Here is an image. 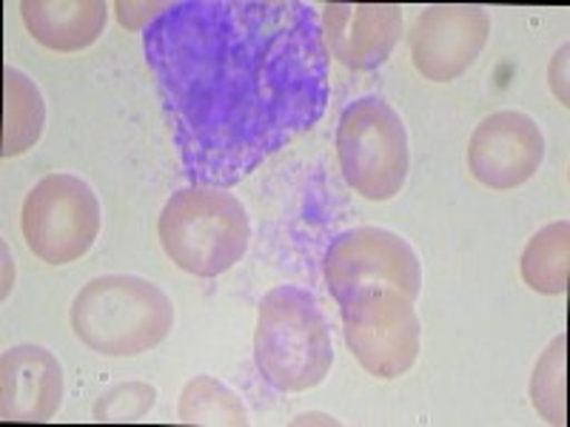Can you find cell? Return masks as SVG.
Here are the masks:
<instances>
[{"mask_svg": "<svg viewBox=\"0 0 570 427\" xmlns=\"http://www.w3.org/2000/svg\"><path fill=\"white\" fill-rule=\"evenodd\" d=\"M519 271L531 291L544 297H559L568 291L570 279V222L557 220L539 228L528 240Z\"/></svg>", "mask_w": 570, "mask_h": 427, "instance_id": "cell-15", "label": "cell"}, {"mask_svg": "<svg viewBox=\"0 0 570 427\" xmlns=\"http://www.w3.org/2000/svg\"><path fill=\"white\" fill-rule=\"evenodd\" d=\"M542 160L544 135L525 111H493L468 140V171L493 191L525 186Z\"/></svg>", "mask_w": 570, "mask_h": 427, "instance_id": "cell-10", "label": "cell"}, {"mask_svg": "<svg viewBox=\"0 0 570 427\" xmlns=\"http://www.w3.org/2000/svg\"><path fill=\"white\" fill-rule=\"evenodd\" d=\"M46 103L38 83L20 69H3V157H20L40 142Z\"/></svg>", "mask_w": 570, "mask_h": 427, "instance_id": "cell-14", "label": "cell"}, {"mask_svg": "<svg viewBox=\"0 0 570 427\" xmlns=\"http://www.w3.org/2000/svg\"><path fill=\"white\" fill-rule=\"evenodd\" d=\"M177 419L183 425L203 427H246L248 410L243 399L228 385L214 376H195L180 390Z\"/></svg>", "mask_w": 570, "mask_h": 427, "instance_id": "cell-16", "label": "cell"}, {"mask_svg": "<svg viewBox=\"0 0 570 427\" xmlns=\"http://www.w3.org/2000/svg\"><path fill=\"white\" fill-rule=\"evenodd\" d=\"M323 43L348 69H380L402 38V9L394 3H325Z\"/></svg>", "mask_w": 570, "mask_h": 427, "instance_id": "cell-11", "label": "cell"}, {"mask_svg": "<svg viewBox=\"0 0 570 427\" xmlns=\"http://www.w3.org/2000/svg\"><path fill=\"white\" fill-rule=\"evenodd\" d=\"M337 157L345 182L363 200H394L409 180V129L389 100L360 98L340 115Z\"/></svg>", "mask_w": 570, "mask_h": 427, "instance_id": "cell-5", "label": "cell"}, {"mask_svg": "<svg viewBox=\"0 0 570 427\" xmlns=\"http://www.w3.org/2000/svg\"><path fill=\"white\" fill-rule=\"evenodd\" d=\"M491 18L480 7H428L409 32L414 69L431 83H454L485 49Z\"/></svg>", "mask_w": 570, "mask_h": 427, "instance_id": "cell-9", "label": "cell"}, {"mask_svg": "<svg viewBox=\"0 0 570 427\" xmlns=\"http://www.w3.org/2000/svg\"><path fill=\"white\" fill-rule=\"evenodd\" d=\"M183 166L237 182L312 129L328 100L317 18L297 0H188L146 29Z\"/></svg>", "mask_w": 570, "mask_h": 427, "instance_id": "cell-1", "label": "cell"}, {"mask_svg": "<svg viewBox=\"0 0 570 427\" xmlns=\"http://www.w3.org/2000/svg\"><path fill=\"white\" fill-rule=\"evenodd\" d=\"M71 330L95 354L140 356L175 328L169 294L135 274H104L71 302Z\"/></svg>", "mask_w": 570, "mask_h": 427, "instance_id": "cell-3", "label": "cell"}, {"mask_svg": "<svg viewBox=\"0 0 570 427\" xmlns=\"http://www.w3.org/2000/svg\"><path fill=\"white\" fill-rule=\"evenodd\" d=\"M331 297L343 305L363 285H394L411 299L422 291V262L409 240L389 228L363 226L340 234L323 266Z\"/></svg>", "mask_w": 570, "mask_h": 427, "instance_id": "cell-8", "label": "cell"}, {"mask_svg": "<svg viewBox=\"0 0 570 427\" xmlns=\"http://www.w3.org/2000/svg\"><path fill=\"white\" fill-rule=\"evenodd\" d=\"M157 237L180 271L217 277L246 257L252 220L232 191L212 182H195L166 200L157 217Z\"/></svg>", "mask_w": 570, "mask_h": 427, "instance_id": "cell-2", "label": "cell"}, {"mask_svg": "<svg viewBox=\"0 0 570 427\" xmlns=\"http://www.w3.org/2000/svg\"><path fill=\"white\" fill-rule=\"evenodd\" d=\"M568 52L570 46L564 43L551 60V69H548V80H551V89L557 95V100L562 106H570V95H568Z\"/></svg>", "mask_w": 570, "mask_h": 427, "instance_id": "cell-20", "label": "cell"}, {"mask_svg": "<svg viewBox=\"0 0 570 427\" xmlns=\"http://www.w3.org/2000/svg\"><path fill=\"white\" fill-rule=\"evenodd\" d=\"M104 211L98 195L78 175H49L32 186L20 208V231L46 266H69L98 242Z\"/></svg>", "mask_w": 570, "mask_h": 427, "instance_id": "cell-7", "label": "cell"}, {"mask_svg": "<svg viewBox=\"0 0 570 427\" xmlns=\"http://www.w3.org/2000/svg\"><path fill=\"white\" fill-rule=\"evenodd\" d=\"M63 405V368L43 345H14L0 356V419L49 421Z\"/></svg>", "mask_w": 570, "mask_h": 427, "instance_id": "cell-12", "label": "cell"}, {"mask_svg": "<svg viewBox=\"0 0 570 427\" xmlns=\"http://www.w3.org/2000/svg\"><path fill=\"white\" fill-rule=\"evenodd\" d=\"M171 9V3H135V0H117L115 12L120 27H126L129 32H140V29H149L160 14H166Z\"/></svg>", "mask_w": 570, "mask_h": 427, "instance_id": "cell-19", "label": "cell"}, {"mask_svg": "<svg viewBox=\"0 0 570 427\" xmlns=\"http://www.w3.org/2000/svg\"><path fill=\"white\" fill-rule=\"evenodd\" d=\"M254 363L272 388L303 394L323 383L334 365V342L312 291L279 285L263 297L254 328Z\"/></svg>", "mask_w": 570, "mask_h": 427, "instance_id": "cell-4", "label": "cell"}, {"mask_svg": "<svg viewBox=\"0 0 570 427\" xmlns=\"http://www.w3.org/2000/svg\"><path fill=\"white\" fill-rule=\"evenodd\" d=\"M416 299L394 285H363L343 305L345 345L376 379H400L414 368L422 350Z\"/></svg>", "mask_w": 570, "mask_h": 427, "instance_id": "cell-6", "label": "cell"}, {"mask_svg": "<svg viewBox=\"0 0 570 427\" xmlns=\"http://www.w3.org/2000/svg\"><path fill=\"white\" fill-rule=\"evenodd\" d=\"M20 14L29 34L52 52H80L104 34L109 7L104 0H23Z\"/></svg>", "mask_w": 570, "mask_h": 427, "instance_id": "cell-13", "label": "cell"}, {"mask_svg": "<svg viewBox=\"0 0 570 427\" xmlns=\"http://www.w3.org/2000/svg\"><path fill=\"white\" fill-rule=\"evenodd\" d=\"M568 337L559 334L533 368L531 401L548 425H568Z\"/></svg>", "mask_w": 570, "mask_h": 427, "instance_id": "cell-17", "label": "cell"}, {"mask_svg": "<svg viewBox=\"0 0 570 427\" xmlns=\"http://www.w3.org/2000/svg\"><path fill=\"white\" fill-rule=\"evenodd\" d=\"M157 405V388L149 383H124L106 390L95 401V419L98 421H140Z\"/></svg>", "mask_w": 570, "mask_h": 427, "instance_id": "cell-18", "label": "cell"}]
</instances>
